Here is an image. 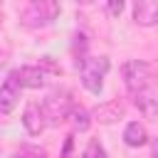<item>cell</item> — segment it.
<instances>
[{
  "label": "cell",
  "mask_w": 158,
  "mask_h": 158,
  "mask_svg": "<svg viewBox=\"0 0 158 158\" xmlns=\"http://www.w3.org/2000/svg\"><path fill=\"white\" fill-rule=\"evenodd\" d=\"M57 15H59V0H27L22 10V25L40 30V27L52 25Z\"/></svg>",
  "instance_id": "obj_1"
},
{
  "label": "cell",
  "mask_w": 158,
  "mask_h": 158,
  "mask_svg": "<svg viewBox=\"0 0 158 158\" xmlns=\"http://www.w3.org/2000/svg\"><path fill=\"white\" fill-rule=\"evenodd\" d=\"M123 84L131 96L153 89V67L143 59H128L123 64Z\"/></svg>",
  "instance_id": "obj_2"
},
{
  "label": "cell",
  "mask_w": 158,
  "mask_h": 158,
  "mask_svg": "<svg viewBox=\"0 0 158 158\" xmlns=\"http://www.w3.org/2000/svg\"><path fill=\"white\" fill-rule=\"evenodd\" d=\"M106 72H109V57H81V62H79L81 84L91 94H101Z\"/></svg>",
  "instance_id": "obj_3"
},
{
  "label": "cell",
  "mask_w": 158,
  "mask_h": 158,
  "mask_svg": "<svg viewBox=\"0 0 158 158\" xmlns=\"http://www.w3.org/2000/svg\"><path fill=\"white\" fill-rule=\"evenodd\" d=\"M72 104H74V101H72V94H69L67 89H54V91H49V94L44 96V101H42L40 106H42V114H44L47 123L57 126V123L67 121V114H69Z\"/></svg>",
  "instance_id": "obj_4"
},
{
  "label": "cell",
  "mask_w": 158,
  "mask_h": 158,
  "mask_svg": "<svg viewBox=\"0 0 158 158\" xmlns=\"http://www.w3.org/2000/svg\"><path fill=\"white\" fill-rule=\"evenodd\" d=\"M20 91H22V86L17 84L15 74L10 72L7 79L0 84V114L7 116V114L15 111V106H17V101H20Z\"/></svg>",
  "instance_id": "obj_5"
},
{
  "label": "cell",
  "mask_w": 158,
  "mask_h": 158,
  "mask_svg": "<svg viewBox=\"0 0 158 158\" xmlns=\"http://www.w3.org/2000/svg\"><path fill=\"white\" fill-rule=\"evenodd\" d=\"M22 126H25V131L30 136H40L47 128V118H44L40 104H27L25 106V111H22Z\"/></svg>",
  "instance_id": "obj_6"
},
{
  "label": "cell",
  "mask_w": 158,
  "mask_h": 158,
  "mask_svg": "<svg viewBox=\"0 0 158 158\" xmlns=\"http://www.w3.org/2000/svg\"><path fill=\"white\" fill-rule=\"evenodd\" d=\"M12 74H15V79H17V84L22 89H40L47 81V74H44L42 67H20Z\"/></svg>",
  "instance_id": "obj_7"
},
{
  "label": "cell",
  "mask_w": 158,
  "mask_h": 158,
  "mask_svg": "<svg viewBox=\"0 0 158 158\" xmlns=\"http://www.w3.org/2000/svg\"><path fill=\"white\" fill-rule=\"evenodd\" d=\"M133 20L143 27H153L158 20V2L156 0H136L133 2Z\"/></svg>",
  "instance_id": "obj_8"
},
{
  "label": "cell",
  "mask_w": 158,
  "mask_h": 158,
  "mask_svg": "<svg viewBox=\"0 0 158 158\" xmlns=\"http://www.w3.org/2000/svg\"><path fill=\"white\" fill-rule=\"evenodd\" d=\"M123 143L131 146V148L146 146V143H148V131H146V126L138 123V121H131V123L123 128Z\"/></svg>",
  "instance_id": "obj_9"
},
{
  "label": "cell",
  "mask_w": 158,
  "mask_h": 158,
  "mask_svg": "<svg viewBox=\"0 0 158 158\" xmlns=\"http://www.w3.org/2000/svg\"><path fill=\"white\" fill-rule=\"evenodd\" d=\"M67 121L72 123V128L74 131H86L89 126H91V116H89V111L84 109V106H77V104H72V109H69V114H67Z\"/></svg>",
  "instance_id": "obj_10"
},
{
  "label": "cell",
  "mask_w": 158,
  "mask_h": 158,
  "mask_svg": "<svg viewBox=\"0 0 158 158\" xmlns=\"http://www.w3.org/2000/svg\"><path fill=\"white\" fill-rule=\"evenodd\" d=\"M121 114H123V111H121V106H118V104H106V106L96 109V116H99V121H104V123L116 121Z\"/></svg>",
  "instance_id": "obj_11"
},
{
  "label": "cell",
  "mask_w": 158,
  "mask_h": 158,
  "mask_svg": "<svg viewBox=\"0 0 158 158\" xmlns=\"http://www.w3.org/2000/svg\"><path fill=\"white\" fill-rule=\"evenodd\" d=\"M81 158H106V151H104V146L99 141H89V146L84 148Z\"/></svg>",
  "instance_id": "obj_12"
},
{
  "label": "cell",
  "mask_w": 158,
  "mask_h": 158,
  "mask_svg": "<svg viewBox=\"0 0 158 158\" xmlns=\"http://www.w3.org/2000/svg\"><path fill=\"white\" fill-rule=\"evenodd\" d=\"M123 7H126V0H106V12L111 17H118L123 12Z\"/></svg>",
  "instance_id": "obj_13"
},
{
  "label": "cell",
  "mask_w": 158,
  "mask_h": 158,
  "mask_svg": "<svg viewBox=\"0 0 158 158\" xmlns=\"http://www.w3.org/2000/svg\"><path fill=\"white\" fill-rule=\"evenodd\" d=\"M15 158H47L42 151H35V148H22L15 153Z\"/></svg>",
  "instance_id": "obj_14"
},
{
  "label": "cell",
  "mask_w": 158,
  "mask_h": 158,
  "mask_svg": "<svg viewBox=\"0 0 158 158\" xmlns=\"http://www.w3.org/2000/svg\"><path fill=\"white\" fill-rule=\"evenodd\" d=\"M77 2H91V0H77Z\"/></svg>",
  "instance_id": "obj_15"
},
{
  "label": "cell",
  "mask_w": 158,
  "mask_h": 158,
  "mask_svg": "<svg viewBox=\"0 0 158 158\" xmlns=\"http://www.w3.org/2000/svg\"><path fill=\"white\" fill-rule=\"evenodd\" d=\"M0 67H2V54H0Z\"/></svg>",
  "instance_id": "obj_16"
},
{
  "label": "cell",
  "mask_w": 158,
  "mask_h": 158,
  "mask_svg": "<svg viewBox=\"0 0 158 158\" xmlns=\"http://www.w3.org/2000/svg\"><path fill=\"white\" fill-rule=\"evenodd\" d=\"M0 2H2V0H0Z\"/></svg>",
  "instance_id": "obj_17"
}]
</instances>
